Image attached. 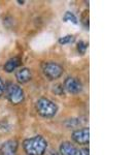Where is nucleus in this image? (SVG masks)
<instances>
[{
	"label": "nucleus",
	"mask_w": 137,
	"mask_h": 155,
	"mask_svg": "<svg viewBox=\"0 0 137 155\" xmlns=\"http://www.w3.org/2000/svg\"><path fill=\"white\" fill-rule=\"evenodd\" d=\"M46 147L48 142L41 136H35L23 142V148L27 155H43Z\"/></svg>",
	"instance_id": "f257e3e1"
},
{
	"label": "nucleus",
	"mask_w": 137,
	"mask_h": 155,
	"mask_svg": "<svg viewBox=\"0 0 137 155\" xmlns=\"http://www.w3.org/2000/svg\"><path fill=\"white\" fill-rule=\"evenodd\" d=\"M36 110L40 116L44 118H52L58 112V106L51 99L41 97L36 101Z\"/></svg>",
	"instance_id": "f03ea898"
},
{
	"label": "nucleus",
	"mask_w": 137,
	"mask_h": 155,
	"mask_svg": "<svg viewBox=\"0 0 137 155\" xmlns=\"http://www.w3.org/2000/svg\"><path fill=\"white\" fill-rule=\"evenodd\" d=\"M7 96V99L12 104H19L24 101V91L19 85L9 83L7 87L4 89Z\"/></svg>",
	"instance_id": "7ed1b4c3"
},
{
	"label": "nucleus",
	"mask_w": 137,
	"mask_h": 155,
	"mask_svg": "<svg viewBox=\"0 0 137 155\" xmlns=\"http://www.w3.org/2000/svg\"><path fill=\"white\" fill-rule=\"evenodd\" d=\"M42 71H43L44 76L48 78L49 80L53 81V80L59 79L60 77L63 74V67L56 62H46L42 66Z\"/></svg>",
	"instance_id": "20e7f679"
},
{
	"label": "nucleus",
	"mask_w": 137,
	"mask_h": 155,
	"mask_svg": "<svg viewBox=\"0 0 137 155\" xmlns=\"http://www.w3.org/2000/svg\"><path fill=\"white\" fill-rule=\"evenodd\" d=\"M64 89H66V91H68L71 94H78L79 92H81L83 90V85L79 82L76 78H67L64 82Z\"/></svg>",
	"instance_id": "39448f33"
},
{
	"label": "nucleus",
	"mask_w": 137,
	"mask_h": 155,
	"mask_svg": "<svg viewBox=\"0 0 137 155\" xmlns=\"http://www.w3.org/2000/svg\"><path fill=\"white\" fill-rule=\"evenodd\" d=\"M72 140L75 143L81 145H87L90 142V129L88 127L78 129L72 132Z\"/></svg>",
	"instance_id": "423d86ee"
},
{
	"label": "nucleus",
	"mask_w": 137,
	"mask_h": 155,
	"mask_svg": "<svg viewBox=\"0 0 137 155\" xmlns=\"http://www.w3.org/2000/svg\"><path fill=\"white\" fill-rule=\"evenodd\" d=\"M19 143L16 140H8L0 147V154L1 155H16L18 151Z\"/></svg>",
	"instance_id": "0eeeda50"
},
{
	"label": "nucleus",
	"mask_w": 137,
	"mask_h": 155,
	"mask_svg": "<svg viewBox=\"0 0 137 155\" xmlns=\"http://www.w3.org/2000/svg\"><path fill=\"white\" fill-rule=\"evenodd\" d=\"M16 79L20 84L28 83L32 79V72L27 67H22L16 72Z\"/></svg>",
	"instance_id": "6e6552de"
},
{
	"label": "nucleus",
	"mask_w": 137,
	"mask_h": 155,
	"mask_svg": "<svg viewBox=\"0 0 137 155\" xmlns=\"http://www.w3.org/2000/svg\"><path fill=\"white\" fill-rule=\"evenodd\" d=\"M76 148L70 142H63L60 145V154L61 155H73L76 152Z\"/></svg>",
	"instance_id": "1a4fd4ad"
},
{
	"label": "nucleus",
	"mask_w": 137,
	"mask_h": 155,
	"mask_svg": "<svg viewBox=\"0 0 137 155\" xmlns=\"http://www.w3.org/2000/svg\"><path fill=\"white\" fill-rule=\"evenodd\" d=\"M21 64V59L19 57H14V58H11L8 61L5 63L4 65V71L6 72H12L14 71H16L17 68L20 66Z\"/></svg>",
	"instance_id": "9d476101"
},
{
	"label": "nucleus",
	"mask_w": 137,
	"mask_h": 155,
	"mask_svg": "<svg viewBox=\"0 0 137 155\" xmlns=\"http://www.w3.org/2000/svg\"><path fill=\"white\" fill-rule=\"evenodd\" d=\"M64 22H72L73 24H78V19L71 12H66L63 17Z\"/></svg>",
	"instance_id": "9b49d317"
},
{
	"label": "nucleus",
	"mask_w": 137,
	"mask_h": 155,
	"mask_svg": "<svg viewBox=\"0 0 137 155\" xmlns=\"http://www.w3.org/2000/svg\"><path fill=\"white\" fill-rule=\"evenodd\" d=\"M74 41V36L73 35H66L63 36L59 39L60 45H67V44H72Z\"/></svg>",
	"instance_id": "f8f14e48"
},
{
	"label": "nucleus",
	"mask_w": 137,
	"mask_h": 155,
	"mask_svg": "<svg viewBox=\"0 0 137 155\" xmlns=\"http://www.w3.org/2000/svg\"><path fill=\"white\" fill-rule=\"evenodd\" d=\"M87 49H88V44H86V42L83 41H78V51L79 54L84 55V53H86Z\"/></svg>",
	"instance_id": "ddd939ff"
},
{
	"label": "nucleus",
	"mask_w": 137,
	"mask_h": 155,
	"mask_svg": "<svg viewBox=\"0 0 137 155\" xmlns=\"http://www.w3.org/2000/svg\"><path fill=\"white\" fill-rule=\"evenodd\" d=\"M54 92L56 94H58V95H62V94L64 93V87H63V85L58 84V85H56V86H54Z\"/></svg>",
	"instance_id": "4468645a"
},
{
	"label": "nucleus",
	"mask_w": 137,
	"mask_h": 155,
	"mask_svg": "<svg viewBox=\"0 0 137 155\" xmlns=\"http://www.w3.org/2000/svg\"><path fill=\"white\" fill-rule=\"evenodd\" d=\"M4 89H5V86H4L3 81H2L1 78H0V96L4 93Z\"/></svg>",
	"instance_id": "2eb2a0df"
},
{
	"label": "nucleus",
	"mask_w": 137,
	"mask_h": 155,
	"mask_svg": "<svg viewBox=\"0 0 137 155\" xmlns=\"http://www.w3.org/2000/svg\"><path fill=\"white\" fill-rule=\"evenodd\" d=\"M81 154H83V155H89V149H87V148L81 150Z\"/></svg>",
	"instance_id": "dca6fc26"
},
{
	"label": "nucleus",
	"mask_w": 137,
	"mask_h": 155,
	"mask_svg": "<svg viewBox=\"0 0 137 155\" xmlns=\"http://www.w3.org/2000/svg\"><path fill=\"white\" fill-rule=\"evenodd\" d=\"M73 155H83V154H81V150H76V152H75V153H74Z\"/></svg>",
	"instance_id": "f3484780"
},
{
	"label": "nucleus",
	"mask_w": 137,
	"mask_h": 155,
	"mask_svg": "<svg viewBox=\"0 0 137 155\" xmlns=\"http://www.w3.org/2000/svg\"><path fill=\"white\" fill-rule=\"evenodd\" d=\"M52 155H59V154L57 153V152H53V153H52Z\"/></svg>",
	"instance_id": "a211bd4d"
}]
</instances>
